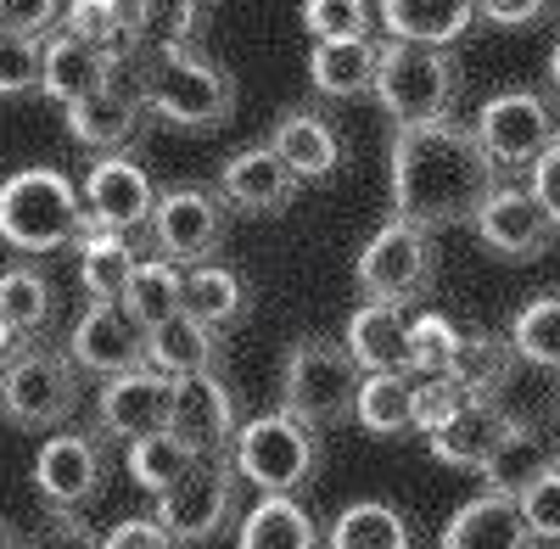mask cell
<instances>
[{"label": "cell", "mask_w": 560, "mask_h": 549, "mask_svg": "<svg viewBox=\"0 0 560 549\" xmlns=\"http://www.w3.org/2000/svg\"><path fill=\"white\" fill-rule=\"evenodd\" d=\"M353 281L370 303H420L438 287V242L427 224L415 219H387L376 236L364 242L359 264H353Z\"/></svg>", "instance_id": "8992f818"}, {"label": "cell", "mask_w": 560, "mask_h": 549, "mask_svg": "<svg viewBox=\"0 0 560 549\" xmlns=\"http://www.w3.org/2000/svg\"><path fill=\"white\" fill-rule=\"evenodd\" d=\"M84 213H90V231H118V236L152 231V213H158L152 174L124 152L102 157L84 179Z\"/></svg>", "instance_id": "7c38bea8"}, {"label": "cell", "mask_w": 560, "mask_h": 549, "mask_svg": "<svg viewBox=\"0 0 560 549\" xmlns=\"http://www.w3.org/2000/svg\"><path fill=\"white\" fill-rule=\"evenodd\" d=\"M18 549H107V538L90 533V527L79 522V511H57L51 522H45L28 544H18Z\"/></svg>", "instance_id": "7dc6e473"}, {"label": "cell", "mask_w": 560, "mask_h": 549, "mask_svg": "<svg viewBox=\"0 0 560 549\" xmlns=\"http://www.w3.org/2000/svg\"><path fill=\"white\" fill-rule=\"evenodd\" d=\"M393 213L415 219L427 231H448V224H471L482 202L504 186V168L488 157L477 124H404L393 135Z\"/></svg>", "instance_id": "6da1fadb"}, {"label": "cell", "mask_w": 560, "mask_h": 549, "mask_svg": "<svg viewBox=\"0 0 560 549\" xmlns=\"http://www.w3.org/2000/svg\"><path fill=\"white\" fill-rule=\"evenodd\" d=\"M140 90L152 102V118H163L174 129H224L230 113H236V79L219 62H208L197 45L158 51L140 68Z\"/></svg>", "instance_id": "277c9868"}, {"label": "cell", "mask_w": 560, "mask_h": 549, "mask_svg": "<svg viewBox=\"0 0 560 549\" xmlns=\"http://www.w3.org/2000/svg\"><path fill=\"white\" fill-rule=\"evenodd\" d=\"M230 460H236L242 482H253L258 493H298L319 471V432L287 416V409H269V416L236 432Z\"/></svg>", "instance_id": "ba28073f"}, {"label": "cell", "mask_w": 560, "mask_h": 549, "mask_svg": "<svg viewBox=\"0 0 560 549\" xmlns=\"http://www.w3.org/2000/svg\"><path fill=\"white\" fill-rule=\"evenodd\" d=\"M236 488H242L236 460L230 454H202L168 493H158V522L179 544H208L236 522Z\"/></svg>", "instance_id": "30bf717a"}, {"label": "cell", "mask_w": 560, "mask_h": 549, "mask_svg": "<svg viewBox=\"0 0 560 549\" xmlns=\"http://www.w3.org/2000/svg\"><path fill=\"white\" fill-rule=\"evenodd\" d=\"M465 404H471V393H465L454 376H427V382L415 387V432L432 437L438 427H448L459 416Z\"/></svg>", "instance_id": "b9f144b4"}, {"label": "cell", "mask_w": 560, "mask_h": 549, "mask_svg": "<svg viewBox=\"0 0 560 549\" xmlns=\"http://www.w3.org/2000/svg\"><path fill=\"white\" fill-rule=\"evenodd\" d=\"M527 186H533V197L544 202V213L555 219V231H560V147H549V152L527 168Z\"/></svg>", "instance_id": "f907efd6"}, {"label": "cell", "mask_w": 560, "mask_h": 549, "mask_svg": "<svg viewBox=\"0 0 560 549\" xmlns=\"http://www.w3.org/2000/svg\"><path fill=\"white\" fill-rule=\"evenodd\" d=\"M359 427H364L370 437H398V432H409V427H415V387H409V376H393V371L364 376Z\"/></svg>", "instance_id": "74e56055"}, {"label": "cell", "mask_w": 560, "mask_h": 549, "mask_svg": "<svg viewBox=\"0 0 560 549\" xmlns=\"http://www.w3.org/2000/svg\"><path fill=\"white\" fill-rule=\"evenodd\" d=\"M152 242L174 264H208L224 247V197L197 191V186L163 191L152 213Z\"/></svg>", "instance_id": "9a60e30c"}, {"label": "cell", "mask_w": 560, "mask_h": 549, "mask_svg": "<svg viewBox=\"0 0 560 549\" xmlns=\"http://www.w3.org/2000/svg\"><path fill=\"white\" fill-rule=\"evenodd\" d=\"M118 62L124 57H113V51H102V45L57 28V34H45V84L39 90L51 102H62V107L90 102L96 90H107L118 79Z\"/></svg>", "instance_id": "d6986e66"}, {"label": "cell", "mask_w": 560, "mask_h": 549, "mask_svg": "<svg viewBox=\"0 0 560 549\" xmlns=\"http://www.w3.org/2000/svg\"><path fill=\"white\" fill-rule=\"evenodd\" d=\"M90 231L84 191L62 168H18L0 179V242L23 258H51L62 247H79Z\"/></svg>", "instance_id": "7a4b0ae2"}, {"label": "cell", "mask_w": 560, "mask_h": 549, "mask_svg": "<svg viewBox=\"0 0 560 549\" xmlns=\"http://www.w3.org/2000/svg\"><path fill=\"white\" fill-rule=\"evenodd\" d=\"M79 409V364L57 348H23L0 364V416L23 432H57Z\"/></svg>", "instance_id": "52a82bcc"}, {"label": "cell", "mask_w": 560, "mask_h": 549, "mask_svg": "<svg viewBox=\"0 0 560 549\" xmlns=\"http://www.w3.org/2000/svg\"><path fill=\"white\" fill-rule=\"evenodd\" d=\"M555 409H560V382H555Z\"/></svg>", "instance_id": "db71d44e"}, {"label": "cell", "mask_w": 560, "mask_h": 549, "mask_svg": "<svg viewBox=\"0 0 560 549\" xmlns=\"http://www.w3.org/2000/svg\"><path fill=\"white\" fill-rule=\"evenodd\" d=\"M147 118H152V102H147V90H140V73H135V84H129V79H113V84L96 90L90 102L62 107L68 135H73L84 152H102V157L135 147L140 129H147Z\"/></svg>", "instance_id": "5bb4252c"}, {"label": "cell", "mask_w": 560, "mask_h": 549, "mask_svg": "<svg viewBox=\"0 0 560 549\" xmlns=\"http://www.w3.org/2000/svg\"><path fill=\"white\" fill-rule=\"evenodd\" d=\"M364 364L348 342L331 337H298L280 364V409L298 416L303 427H337L359 421V393H364Z\"/></svg>", "instance_id": "3957f363"}, {"label": "cell", "mask_w": 560, "mask_h": 549, "mask_svg": "<svg viewBox=\"0 0 560 549\" xmlns=\"http://www.w3.org/2000/svg\"><path fill=\"white\" fill-rule=\"evenodd\" d=\"M376 102H382V113L398 129L404 124L454 118V102H459V57H454V45H415V39L382 45Z\"/></svg>", "instance_id": "5b68a950"}, {"label": "cell", "mask_w": 560, "mask_h": 549, "mask_svg": "<svg viewBox=\"0 0 560 549\" xmlns=\"http://www.w3.org/2000/svg\"><path fill=\"white\" fill-rule=\"evenodd\" d=\"M325 544L331 549H415V527L404 511L382 505V499H359L331 522Z\"/></svg>", "instance_id": "4dcf8cb0"}, {"label": "cell", "mask_w": 560, "mask_h": 549, "mask_svg": "<svg viewBox=\"0 0 560 549\" xmlns=\"http://www.w3.org/2000/svg\"><path fill=\"white\" fill-rule=\"evenodd\" d=\"M68 353L79 371L113 382V376H129V371H147L152 364V331L129 314L124 297H113V303L90 297V308L79 314V326L68 337Z\"/></svg>", "instance_id": "8fae6325"}, {"label": "cell", "mask_w": 560, "mask_h": 549, "mask_svg": "<svg viewBox=\"0 0 560 549\" xmlns=\"http://www.w3.org/2000/svg\"><path fill=\"white\" fill-rule=\"evenodd\" d=\"M510 427H516V416H504L493 398H471L448 427H438V432L427 437V448H432V460H438V466L482 471V466L493 460V448L510 437Z\"/></svg>", "instance_id": "603a6c76"}, {"label": "cell", "mask_w": 560, "mask_h": 549, "mask_svg": "<svg viewBox=\"0 0 560 549\" xmlns=\"http://www.w3.org/2000/svg\"><path fill=\"white\" fill-rule=\"evenodd\" d=\"M549 7H560V0H549Z\"/></svg>", "instance_id": "9f6ffc18"}, {"label": "cell", "mask_w": 560, "mask_h": 549, "mask_svg": "<svg viewBox=\"0 0 560 549\" xmlns=\"http://www.w3.org/2000/svg\"><path fill=\"white\" fill-rule=\"evenodd\" d=\"M102 482H107V454H102V437L90 432H57L45 437L39 460H34V488L51 511H84L102 499Z\"/></svg>", "instance_id": "4fadbf2b"}, {"label": "cell", "mask_w": 560, "mask_h": 549, "mask_svg": "<svg viewBox=\"0 0 560 549\" xmlns=\"http://www.w3.org/2000/svg\"><path fill=\"white\" fill-rule=\"evenodd\" d=\"M0 549H18V544H12V533H7V527H0Z\"/></svg>", "instance_id": "f5cc1de1"}, {"label": "cell", "mask_w": 560, "mask_h": 549, "mask_svg": "<svg viewBox=\"0 0 560 549\" xmlns=\"http://www.w3.org/2000/svg\"><path fill=\"white\" fill-rule=\"evenodd\" d=\"M319 522L298 505V493H264V505L242 516V549H319Z\"/></svg>", "instance_id": "83f0119b"}, {"label": "cell", "mask_w": 560, "mask_h": 549, "mask_svg": "<svg viewBox=\"0 0 560 549\" xmlns=\"http://www.w3.org/2000/svg\"><path fill=\"white\" fill-rule=\"evenodd\" d=\"M269 147L280 152V163H287L303 186H325V179H337L342 174V157H348L337 124L308 113V107L280 113V124L269 129Z\"/></svg>", "instance_id": "44dd1931"}, {"label": "cell", "mask_w": 560, "mask_h": 549, "mask_svg": "<svg viewBox=\"0 0 560 549\" xmlns=\"http://www.w3.org/2000/svg\"><path fill=\"white\" fill-rule=\"evenodd\" d=\"M303 28L314 39H353L370 34V7L364 0H303Z\"/></svg>", "instance_id": "7bdbcfd3"}, {"label": "cell", "mask_w": 560, "mask_h": 549, "mask_svg": "<svg viewBox=\"0 0 560 549\" xmlns=\"http://www.w3.org/2000/svg\"><path fill=\"white\" fill-rule=\"evenodd\" d=\"M376 73H382V45L370 34L353 39H319L308 51V79L319 96L348 102V96H376Z\"/></svg>", "instance_id": "d4e9b609"}, {"label": "cell", "mask_w": 560, "mask_h": 549, "mask_svg": "<svg viewBox=\"0 0 560 549\" xmlns=\"http://www.w3.org/2000/svg\"><path fill=\"white\" fill-rule=\"evenodd\" d=\"M438 549H538L527 516L516 499L504 493H477L471 505H459L438 538Z\"/></svg>", "instance_id": "cb8c5ba5"}, {"label": "cell", "mask_w": 560, "mask_h": 549, "mask_svg": "<svg viewBox=\"0 0 560 549\" xmlns=\"http://www.w3.org/2000/svg\"><path fill=\"white\" fill-rule=\"evenodd\" d=\"M471 231H477V242H482L488 253H499V258H538V253H549V242L560 236L555 219L544 213V202L533 197V186H499V191L482 202V213L471 219Z\"/></svg>", "instance_id": "2e32d148"}, {"label": "cell", "mask_w": 560, "mask_h": 549, "mask_svg": "<svg viewBox=\"0 0 560 549\" xmlns=\"http://www.w3.org/2000/svg\"><path fill=\"white\" fill-rule=\"evenodd\" d=\"M118 7H135V0H118Z\"/></svg>", "instance_id": "11a10c76"}, {"label": "cell", "mask_w": 560, "mask_h": 549, "mask_svg": "<svg viewBox=\"0 0 560 549\" xmlns=\"http://www.w3.org/2000/svg\"><path fill=\"white\" fill-rule=\"evenodd\" d=\"M135 17V45L140 51H179V45H191L208 23V0H135L129 7Z\"/></svg>", "instance_id": "d6a6232c"}, {"label": "cell", "mask_w": 560, "mask_h": 549, "mask_svg": "<svg viewBox=\"0 0 560 549\" xmlns=\"http://www.w3.org/2000/svg\"><path fill=\"white\" fill-rule=\"evenodd\" d=\"M45 84V39L0 34V96H28Z\"/></svg>", "instance_id": "60d3db41"}, {"label": "cell", "mask_w": 560, "mask_h": 549, "mask_svg": "<svg viewBox=\"0 0 560 549\" xmlns=\"http://www.w3.org/2000/svg\"><path fill=\"white\" fill-rule=\"evenodd\" d=\"M393 39L415 45H454L477 23V0H376Z\"/></svg>", "instance_id": "4316f807"}, {"label": "cell", "mask_w": 560, "mask_h": 549, "mask_svg": "<svg viewBox=\"0 0 560 549\" xmlns=\"http://www.w3.org/2000/svg\"><path fill=\"white\" fill-rule=\"evenodd\" d=\"M555 466H560V443H555L549 432L516 421V427H510V437L493 448V460L482 466V482H488V493L522 499V493H527L538 477H549Z\"/></svg>", "instance_id": "484cf974"}, {"label": "cell", "mask_w": 560, "mask_h": 549, "mask_svg": "<svg viewBox=\"0 0 560 549\" xmlns=\"http://www.w3.org/2000/svg\"><path fill=\"white\" fill-rule=\"evenodd\" d=\"M549 12V0H477V17L493 28H527Z\"/></svg>", "instance_id": "681fc988"}, {"label": "cell", "mask_w": 560, "mask_h": 549, "mask_svg": "<svg viewBox=\"0 0 560 549\" xmlns=\"http://www.w3.org/2000/svg\"><path fill=\"white\" fill-rule=\"evenodd\" d=\"M135 264H140V258H135L129 236H118V231H84V242H79V287H84L90 297L113 303V297L129 292Z\"/></svg>", "instance_id": "e575fe53"}, {"label": "cell", "mask_w": 560, "mask_h": 549, "mask_svg": "<svg viewBox=\"0 0 560 549\" xmlns=\"http://www.w3.org/2000/svg\"><path fill=\"white\" fill-rule=\"evenodd\" d=\"M62 0H0V34H34L45 39L62 23Z\"/></svg>", "instance_id": "bcb514c9"}, {"label": "cell", "mask_w": 560, "mask_h": 549, "mask_svg": "<svg viewBox=\"0 0 560 549\" xmlns=\"http://www.w3.org/2000/svg\"><path fill=\"white\" fill-rule=\"evenodd\" d=\"M168 432H179L197 454H230L236 448V393H230L213 371L174 376V416Z\"/></svg>", "instance_id": "e0dca14e"}, {"label": "cell", "mask_w": 560, "mask_h": 549, "mask_svg": "<svg viewBox=\"0 0 560 549\" xmlns=\"http://www.w3.org/2000/svg\"><path fill=\"white\" fill-rule=\"evenodd\" d=\"M247 303H253V292H247V281L236 269H224V264H197L191 274H185V314L191 319H202V326H213V331H224V326H236V319L247 314Z\"/></svg>", "instance_id": "f546056e"}, {"label": "cell", "mask_w": 560, "mask_h": 549, "mask_svg": "<svg viewBox=\"0 0 560 549\" xmlns=\"http://www.w3.org/2000/svg\"><path fill=\"white\" fill-rule=\"evenodd\" d=\"M303 179L280 163L275 147H247L219 168V197L242 213H287Z\"/></svg>", "instance_id": "ffe728a7"}, {"label": "cell", "mask_w": 560, "mask_h": 549, "mask_svg": "<svg viewBox=\"0 0 560 549\" xmlns=\"http://www.w3.org/2000/svg\"><path fill=\"white\" fill-rule=\"evenodd\" d=\"M348 348L370 376L393 371V376H415V319H404L398 303H359L348 314Z\"/></svg>", "instance_id": "7402d4cb"}, {"label": "cell", "mask_w": 560, "mask_h": 549, "mask_svg": "<svg viewBox=\"0 0 560 549\" xmlns=\"http://www.w3.org/2000/svg\"><path fill=\"white\" fill-rule=\"evenodd\" d=\"M477 135L504 174H527L549 147H560V113L538 90H499L477 107Z\"/></svg>", "instance_id": "9c48e42d"}, {"label": "cell", "mask_w": 560, "mask_h": 549, "mask_svg": "<svg viewBox=\"0 0 560 549\" xmlns=\"http://www.w3.org/2000/svg\"><path fill=\"white\" fill-rule=\"evenodd\" d=\"M549 90L560 96V39H555V51H549Z\"/></svg>", "instance_id": "816d5d0a"}, {"label": "cell", "mask_w": 560, "mask_h": 549, "mask_svg": "<svg viewBox=\"0 0 560 549\" xmlns=\"http://www.w3.org/2000/svg\"><path fill=\"white\" fill-rule=\"evenodd\" d=\"M516 364H522V353H516V342H510V337L459 331V348H454V359H448L443 376H454L471 398H493L510 376H516Z\"/></svg>", "instance_id": "f1b7e54d"}, {"label": "cell", "mask_w": 560, "mask_h": 549, "mask_svg": "<svg viewBox=\"0 0 560 549\" xmlns=\"http://www.w3.org/2000/svg\"><path fill=\"white\" fill-rule=\"evenodd\" d=\"M107 549H179V538L158 516H129L107 533Z\"/></svg>", "instance_id": "c3c4849f"}, {"label": "cell", "mask_w": 560, "mask_h": 549, "mask_svg": "<svg viewBox=\"0 0 560 549\" xmlns=\"http://www.w3.org/2000/svg\"><path fill=\"white\" fill-rule=\"evenodd\" d=\"M522 516H527V527H533V538L538 544H560V466L549 471V477H538L522 499Z\"/></svg>", "instance_id": "f6af8a7d"}, {"label": "cell", "mask_w": 560, "mask_h": 549, "mask_svg": "<svg viewBox=\"0 0 560 549\" xmlns=\"http://www.w3.org/2000/svg\"><path fill=\"white\" fill-rule=\"evenodd\" d=\"M62 28L90 39V45H102V51H113V57H124V45H135V17H129V7H118V0H68Z\"/></svg>", "instance_id": "ab89813d"}, {"label": "cell", "mask_w": 560, "mask_h": 549, "mask_svg": "<svg viewBox=\"0 0 560 549\" xmlns=\"http://www.w3.org/2000/svg\"><path fill=\"white\" fill-rule=\"evenodd\" d=\"M510 342H516V353L527 364H538V371H560V292L533 297L516 314V326H510Z\"/></svg>", "instance_id": "f35d334b"}, {"label": "cell", "mask_w": 560, "mask_h": 549, "mask_svg": "<svg viewBox=\"0 0 560 549\" xmlns=\"http://www.w3.org/2000/svg\"><path fill=\"white\" fill-rule=\"evenodd\" d=\"M168 416H174V376L152 371V364H147V371H129V376H113L102 387V398H96L102 432L107 437H124V443L163 432Z\"/></svg>", "instance_id": "ac0fdd59"}, {"label": "cell", "mask_w": 560, "mask_h": 549, "mask_svg": "<svg viewBox=\"0 0 560 549\" xmlns=\"http://www.w3.org/2000/svg\"><path fill=\"white\" fill-rule=\"evenodd\" d=\"M459 348V326L448 314H420L415 319V376H443Z\"/></svg>", "instance_id": "ee69618b"}, {"label": "cell", "mask_w": 560, "mask_h": 549, "mask_svg": "<svg viewBox=\"0 0 560 549\" xmlns=\"http://www.w3.org/2000/svg\"><path fill=\"white\" fill-rule=\"evenodd\" d=\"M213 359H219V331L202 326V319L174 314L163 326H152V371L197 376V371H213Z\"/></svg>", "instance_id": "1f68e13d"}, {"label": "cell", "mask_w": 560, "mask_h": 549, "mask_svg": "<svg viewBox=\"0 0 560 549\" xmlns=\"http://www.w3.org/2000/svg\"><path fill=\"white\" fill-rule=\"evenodd\" d=\"M0 314H7L12 326L23 331V342L39 337V331H51V319H57V292H51V281H45L39 269H28V264L7 269V274H0Z\"/></svg>", "instance_id": "8d00e7d4"}, {"label": "cell", "mask_w": 560, "mask_h": 549, "mask_svg": "<svg viewBox=\"0 0 560 549\" xmlns=\"http://www.w3.org/2000/svg\"><path fill=\"white\" fill-rule=\"evenodd\" d=\"M202 460V454L191 448V443H185L179 432H152V437H135L129 443V454H124V466H129V477H135V488H147L152 499L158 493H168L185 471H191Z\"/></svg>", "instance_id": "d590c367"}, {"label": "cell", "mask_w": 560, "mask_h": 549, "mask_svg": "<svg viewBox=\"0 0 560 549\" xmlns=\"http://www.w3.org/2000/svg\"><path fill=\"white\" fill-rule=\"evenodd\" d=\"M124 303H129V314L140 319V326H163V319H174V314H185V274H179V264L174 258H140L135 264V274H129V292H124Z\"/></svg>", "instance_id": "836d02e7"}]
</instances>
